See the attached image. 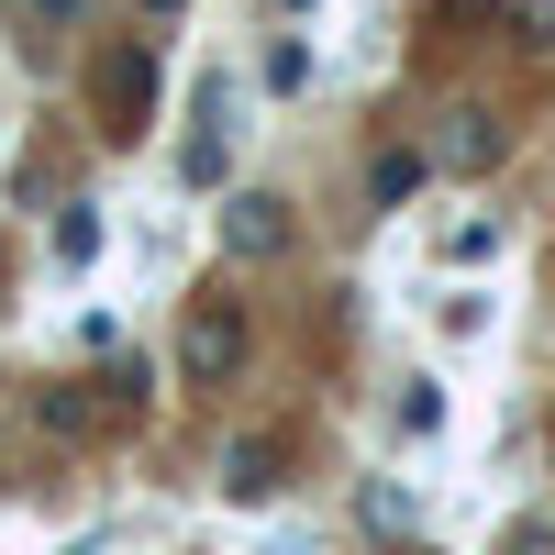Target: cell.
I'll use <instances>...</instances> for the list:
<instances>
[{"label":"cell","mask_w":555,"mask_h":555,"mask_svg":"<svg viewBox=\"0 0 555 555\" xmlns=\"http://www.w3.org/2000/svg\"><path fill=\"white\" fill-rule=\"evenodd\" d=\"M156 101H167L156 34H101V44H89V133H101V145H145Z\"/></svg>","instance_id":"cell-1"},{"label":"cell","mask_w":555,"mask_h":555,"mask_svg":"<svg viewBox=\"0 0 555 555\" xmlns=\"http://www.w3.org/2000/svg\"><path fill=\"white\" fill-rule=\"evenodd\" d=\"M245 356H256L245 300H190V322H178V378H190V389H234Z\"/></svg>","instance_id":"cell-2"},{"label":"cell","mask_w":555,"mask_h":555,"mask_svg":"<svg viewBox=\"0 0 555 555\" xmlns=\"http://www.w3.org/2000/svg\"><path fill=\"white\" fill-rule=\"evenodd\" d=\"M222 256H234V267H278V256H289V201H278V190H234V201H222Z\"/></svg>","instance_id":"cell-3"},{"label":"cell","mask_w":555,"mask_h":555,"mask_svg":"<svg viewBox=\"0 0 555 555\" xmlns=\"http://www.w3.org/2000/svg\"><path fill=\"white\" fill-rule=\"evenodd\" d=\"M500 156H512L500 112H478V101H467V112H444V133H434V167H444V178H489Z\"/></svg>","instance_id":"cell-4"},{"label":"cell","mask_w":555,"mask_h":555,"mask_svg":"<svg viewBox=\"0 0 555 555\" xmlns=\"http://www.w3.org/2000/svg\"><path fill=\"white\" fill-rule=\"evenodd\" d=\"M278 489H289V434H245L222 455V500H234V512L245 500H278Z\"/></svg>","instance_id":"cell-5"},{"label":"cell","mask_w":555,"mask_h":555,"mask_svg":"<svg viewBox=\"0 0 555 555\" xmlns=\"http://www.w3.org/2000/svg\"><path fill=\"white\" fill-rule=\"evenodd\" d=\"M423 178H434V145H389L378 167H366V201H378V211H400L411 190H423Z\"/></svg>","instance_id":"cell-6"},{"label":"cell","mask_w":555,"mask_h":555,"mask_svg":"<svg viewBox=\"0 0 555 555\" xmlns=\"http://www.w3.org/2000/svg\"><path fill=\"white\" fill-rule=\"evenodd\" d=\"M89 256H101V211L67 201V211H56V267H89Z\"/></svg>","instance_id":"cell-7"},{"label":"cell","mask_w":555,"mask_h":555,"mask_svg":"<svg viewBox=\"0 0 555 555\" xmlns=\"http://www.w3.org/2000/svg\"><path fill=\"white\" fill-rule=\"evenodd\" d=\"M400 434H411V444H434V434H444V389H434V378H411V389H400Z\"/></svg>","instance_id":"cell-8"},{"label":"cell","mask_w":555,"mask_h":555,"mask_svg":"<svg viewBox=\"0 0 555 555\" xmlns=\"http://www.w3.org/2000/svg\"><path fill=\"white\" fill-rule=\"evenodd\" d=\"M267 89H311V44H300V34L267 44Z\"/></svg>","instance_id":"cell-9"},{"label":"cell","mask_w":555,"mask_h":555,"mask_svg":"<svg viewBox=\"0 0 555 555\" xmlns=\"http://www.w3.org/2000/svg\"><path fill=\"white\" fill-rule=\"evenodd\" d=\"M78 12H89V0H23V34H34V44H56Z\"/></svg>","instance_id":"cell-10"},{"label":"cell","mask_w":555,"mask_h":555,"mask_svg":"<svg viewBox=\"0 0 555 555\" xmlns=\"http://www.w3.org/2000/svg\"><path fill=\"white\" fill-rule=\"evenodd\" d=\"M500 555H555V522H544V512H522L512 533H500Z\"/></svg>","instance_id":"cell-11"},{"label":"cell","mask_w":555,"mask_h":555,"mask_svg":"<svg viewBox=\"0 0 555 555\" xmlns=\"http://www.w3.org/2000/svg\"><path fill=\"white\" fill-rule=\"evenodd\" d=\"M522 44H544V56H555V0H522Z\"/></svg>","instance_id":"cell-12"},{"label":"cell","mask_w":555,"mask_h":555,"mask_svg":"<svg viewBox=\"0 0 555 555\" xmlns=\"http://www.w3.org/2000/svg\"><path fill=\"white\" fill-rule=\"evenodd\" d=\"M145 12H190V0H145Z\"/></svg>","instance_id":"cell-13"},{"label":"cell","mask_w":555,"mask_h":555,"mask_svg":"<svg viewBox=\"0 0 555 555\" xmlns=\"http://www.w3.org/2000/svg\"><path fill=\"white\" fill-rule=\"evenodd\" d=\"M278 12H311V0H278Z\"/></svg>","instance_id":"cell-14"},{"label":"cell","mask_w":555,"mask_h":555,"mask_svg":"<svg viewBox=\"0 0 555 555\" xmlns=\"http://www.w3.org/2000/svg\"><path fill=\"white\" fill-rule=\"evenodd\" d=\"M0 278H12V245H0Z\"/></svg>","instance_id":"cell-15"},{"label":"cell","mask_w":555,"mask_h":555,"mask_svg":"<svg viewBox=\"0 0 555 555\" xmlns=\"http://www.w3.org/2000/svg\"><path fill=\"white\" fill-rule=\"evenodd\" d=\"M411 555H434V544H411Z\"/></svg>","instance_id":"cell-16"}]
</instances>
